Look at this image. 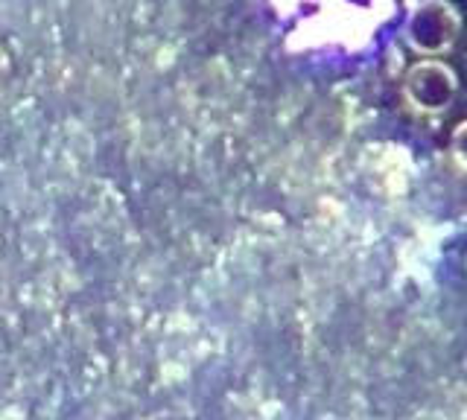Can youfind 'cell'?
<instances>
[{
  "label": "cell",
  "instance_id": "6da1fadb",
  "mask_svg": "<svg viewBox=\"0 0 467 420\" xmlns=\"http://www.w3.org/2000/svg\"><path fill=\"white\" fill-rule=\"evenodd\" d=\"M462 36V12L450 4V0H420L403 21V41L406 47L423 56V59H435L456 47Z\"/></svg>",
  "mask_w": 467,
  "mask_h": 420
},
{
  "label": "cell",
  "instance_id": "7a4b0ae2",
  "mask_svg": "<svg viewBox=\"0 0 467 420\" xmlns=\"http://www.w3.org/2000/svg\"><path fill=\"white\" fill-rule=\"evenodd\" d=\"M459 97V77L441 59H420L406 70L403 77V99L409 108L427 118H438L452 108Z\"/></svg>",
  "mask_w": 467,
  "mask_h": 420
},
{
  "label": "cell",
  "instance_id": "3957f363",
  "mask_svg": "<svg viewBox=\"0 0 467 420\" xmlns=\"http://www.w3.org/2000/svg\"><path fill=\"white\" fill-rule=\"evenodd\" d=\"M450 155L467 172V120H462L450 135Z\"/></svg>",
  "mask_w": 467,
  "mask_h": 420
}]
</instances>
